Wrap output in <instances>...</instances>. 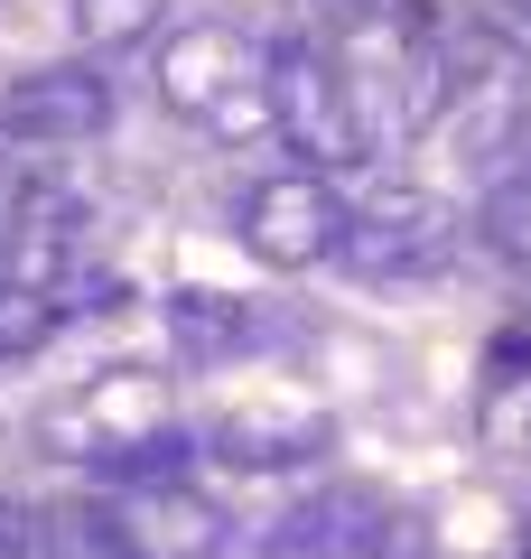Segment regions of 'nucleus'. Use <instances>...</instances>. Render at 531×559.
I'll list each match as a JSON object with an SVG mask.
<instances>
[{"instance_id":"dca6fc26","label":"nucleus","mask_w":531,"mask_h":559,"mask_svg":"<svg viewBox=\"0 0 531 559\" xmlns=\"http://www.w3.org/2000/svg\"><path fill=\"white\" fill-rule=\"evenodd\" d=\"M0 559H28V513H0Z\"/></svg>"},{"instance_id":"20e7f679","label":"nucleus","mask_w":531,"mask_h":559,"mask_svg":"<svg viewBox=\"0 0 531 559\" xmlns=\"http://www.w3.org/2000/svg\"><path fill=\"white\" fill-rule=\"evenodd\" d=\"M150 429H168V382H158V373H84L66 401L38 411L28 439H38L47 457H66V466L94 476L103 457H121V448L150 439Z\"/></svg>"},{"instance_id":"423d86ee","label":"nucleus","mask_w":531,"mask_h":559,"mask_svg":"<svg viewBox=\"0 0 531 559\" xmlns=\"http://www.w3.org/2000/svg\"><path fill=\"white\" fill-rule=\"evenodd\" d=\"M121 112L113 75L103 66H28V75L0 84V140L10 150H84L103 140Z\"/></svg>"},{"instance_id":"f3484780","label":"nucleus","mask_w":531,"mask_h":559,"mask_svg":"<svg viewBox=\"0 0 531 559\" xmlns=\"http://www.w3.org/2000/svg\"><path fill=\"white\" fill-rule=\"evenodd\" d=\"M522 559H531V513H522Z\"/></svg>"},{"instance_id":"1a4fd4ad","label":"nucleus","mask_w":531,"mask_h":559,"mask_svg":"<svg viewBox=\"0 0 531 559\" xmlns=\"http://www.w3.org/2000/svg\"><path fill=\"white\" fill-rule=\"evenodd\" d=\"M103 513H113V532H121V550H131V559H234L243 550L234 513H224L215 495H197V485L103 495Z\"/></svg>"},{"instance_id":"9d476101","label":"nucleus","mask_w":531,"mask_h":559,"mask_svg":"<svg viewBox=\"0 0 531 559\" xmlns=\"http://www.w3.org/2000/svg\"><path fill=\"white\" fill-rule=\"evenodd\" d=\"M94 308H121V280L113 271H66V280L0 271V364H10V355H38L57 326L94 318Z\"/></svg>"},{"instance_id":"f03ea898","label":"nucleus","mask_w":531,"mask_h":559,"mask_svg":"<svg viewBox=\"0 0 531 559\" xmlns=\"http://www.w3.org/2000/svg\"><path fill=\"white\" fill-rule=\"evenodd\" d=\"M271 140L298 150L308 178H335V168H364V121L345 103V75H335L327 38H280L271 47Z\"/></svg>"},{"instance_id":"f8f14e48","label":"nucleus","mask_w":531,"mask_h":559,"mask_svg":"<svg viewBox=\"0 0 531 559\" xmlns=\"http://www.w3.org/2000/svg\"><path fill=\"white\" fill-rule=\"evenodd\" d=\"M475 429H485V448H504V457H531V326L494 345L485 392H475Z\"/></svg>"},{"instance_id":"7ed1b4c3","label":"nucleus","mask_w":531,"mask_h":559,"mask_svg":"<svg viewBox=\"0 0 531 559\" xmlns=\"http://www.w3.org/2000/svg\"><path fill=\"white\" fill-rule=\"evenodd\" d=\"M457 242H467V224H457L448 197H429V187H374V197H354L335 261L354 280H438L457 261Z\"/></svg>"},{"instance_id":"f257e3e1","label":"nucleus","mask_w":531,"mask_h":559,"mask_svg":"<svg viewBox=\"0 0 531 559\" xmlns=\"http://www.w3.org/2000/svg\"><path fill=\"white\" fill-rule=\"evenodd\" d=\"M150 75H158V103H168L177 121H205V131H224V140L271 131V47H252L224 20L168 28L158 57H150Z\"/></svg>"},{"instance_id":"0eeeda50","label":"nucleus","mask_w":531,"mask_h":559,"mask_svg":"<svg viewBox=\"0 0 531 559\" xmlns=\"http://www.w3.org/2000/svg\"><path fill=\"white\" fill-rule=\"evenodd\" d=\"M411 540V522L392 513L364 485H327V495L290 503V513L261 532V559H392Z\"/></svg>"},{"instance_id":"9b49d317","label":"nucleus","mask_w":531,"mask_h":559,"mask_svg":"<svg viewBox=\"0 0 531 559\" xmlns=\"http://www.w3.org/2000/svg\"><path fill=\"white\" fill-rule=\"evenodd\" d=\"M158 326H168L177 364H234L243 345L261 336L252 299H224V289H168V308H158Z\"/></svg>"},{"instance_id":"4468645a","label":"nucleus","mask_w":531,"mask_h":559,"mask_svg":"<svg viewBox=\"0 0 531 559\" xmlns=\"http://www.w3.org/2000/svg\"><path fill=\"white\" fill-rule=\"evenodd\" d=\"M28 559H131L113 532V513L94 503H57V513H28Z\"/></svg>"},{"instance_id":"6e6552de","label":"nucleus","mask_w":531,"mask_h":559,"mask_svg":"<svg viewBox=\"0 0 531 559\" xmlns=\"http://www.w3.org/2000/svg\"><path fill=\"white\" fill-rule=\"evenodd\" d=\"M205 457L224 466H252V476H280V466H317L335 448V419L317 411V401H290V392H252L234 401V411H215L197 429Z\"/></svg>"},{"instance_id":"2eb2a0df","label":"nucleus","mask_w":531,"mask_h":559,"mask_svg":"<svg viewBox=\"0 0 531 559\" xmlns=\"http://www.w3.org/2000/svg\"><path fill=\"white\" fill-rule=\"evenodd\" d=\"M66 20H75L84 47H131L158 28V0H66Z\"/></svg>"},{"instance_id":"39448f33","label":"nucleus","mask_w":531,"mask_h":559,"mask_svg":"<svg viewBox=\"0 0 531 559\" xmlns=\"http://www.w3.org/2000/svg\"><path fill=\"white\" fill-rule=\"evenodd\" d=\"M345 215H354V205L335 197V178H308V168L252 178V187L234 197V234H243V252L271 261V271H317V261H335Z\"/></svg>"},{"instance_id":"ddd939ff","label":"nucleus","mask_w":531,"mask_h":559,"mask_svg":"<svg viewBox=\"0 0 531 559\" xmlns=\"http://www.w3.org/2000/svg\"><path fill=\"white\" fill-rule=\"evenodd\" d=\"M475 242H485V261L504 280H522V289H531V168L485 187V205H475Z\"/></svg>"}]
</instances>
